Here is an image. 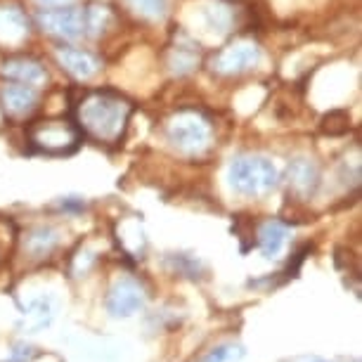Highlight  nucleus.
I'll return each mask as SVG.
<instances>
[{
    "label": "nucleus",
    "instance_id": "f257e3e1",
    "mask_svg": "<svg viewBox=\"0 0 362 362\" xmlns=\"http://www.w3.org/2000/svg\"><path fill=\"white\" fill-rule=\"evenodd\" d=\"M131 112H133L131 102L109 90H95L90 95H86L78 105L81 126L100 142L119 140L126 131Z\"/></svg>",
    "mask_w": 362,
    "mask_h": 362
},
{
    "label": "nucleus",
    "instance_id": "f03ea898",
    "mask_svg": "<svg viewBox=\"0 0 362 362\" xmlns=\"http://www.w3.org/2000/svg\"><path fill=\"white\" fill-rule=\"evenodd\" d=\"M228 180L237 194L265 197L279 185V170L268 156L239 154L230 163Z\"/></svg>",
    "mask_w": 362,
    "mask_h": 362
},
{
    "label": "nucleus",
    "instance_id": "7ed1b4c3",
    "mask_svg": "<svg viewBox=\"0 0 362 362\" xmlns=\"http://www.w3.org/2000/svg\"><path fill=\"white\" fill-rule=\"evenodd\" d=\"M29 145L36 152L50 154V156H62L76 152L81 145V133L71 121L64 119H47V121H36L29 128Z\"/></svg>",
    "mask_w": 362,
    "mask_h": 362
},
{
    "label": "nucleus",
    "instance_id": "20e7f679",
    "mask_svg": "<svg viewBox=\"0 0 362 362\" xmlns=\"http://www.w3.org/2000/svg\"><path fill=\"white\" fill-rule=\"evenodd\" d=\"M166 138L177 152L202 154L211 145V126L199 112L185 109V112H177L166 124Z\"/></svg>",
    "mask_w": 362,
    "mask_h": 362
},
{
    "label": "nucleus",
    "instance_id": "39448f33",
    "mask_svg": "<svg viewBox=\"0 0 362 362\" xmlns=\"http://www.w3.org/2000/svg\"><path fill=\"white\" fill-rule=\"evenodd\" d=\"M261 62V47L254 40H235V43L225 45L211 57V69L216 74H244Z\"/></svg>",
    "mask_w": 362,
    "mask_h": 362
},
{
    "label": "nucleus",
    "instance_id": "423d86ee",
    "mask_svg": "<svg viewBox=\"0 0 362 362\" xmlns=\"http://www.w3.org/2000/svg\"><path fill=\"white\" fill-rule=\"evenodd\" d=\"M38 24L47 33L64 40H78L86 38V12L83 8H59V10H45L38 15Z\"/></svg>",
    "mask_w": 362,
    "mask_h": 362
},
{
    "label": "nucleus",
    "instance_id": "0eeeda50",
    "mask_svg": "<svg viewBox=\"0 0 362 362\" xmlns=\"http://www.w3.org/2000/svg\"><path fill=\"white\" fill-rule=\"evenodd\" d=\"M145 300H147L145 289H142V284L138 279L124 277L109 289L107 310L112 313L114 317H131L145 308Z\"/></svg>",
    "mask_w": 362,
    "mask_h": 362
},
{
    "label": "nucleus",
    "instance_id": "6e6552de",
    "mask_svg": "<svg viewBox=\"0 0 362 362\" xmlns=\"http://www.w3.org/2000/svg\"><path fill=\"white\" fill-rule=\"evenodd\" d=\"M320 185V170L315 161L310 159H293L286 168V187L291 194L300 197V199H308L315 194Z\"/></svg>",
    "mask_w": 362,
    "mask_h": 362
},
{
    "label": "nucleus",
    "instance_id": "1a4fd4ad",
    "mask_svg": "<svg viewBox=\"0 0 362 362\" xmlns=\"http://www.w3.org/2000/svg\"><path fill=\"white\" fill-rule=\"evenodd\" d=\"M199 54H202V47L192 36L177 33L175 43L170 45V52H168L170 71L177 74V76H185V74L194 71V66L199 64Z\"/></svg>",
    "mask_w": 362,
    "mask_h": 362
},
{
    "label": "nucleus",
    "instance_id": "9d476101",
    "mask_svg": "<svg viewBox=\"0 0 362 362\" xmlns=\"http://www.w3.org/2000/svg\"><path fill=\"white\" fill-rule=\"evenodd\" d=\"M0 105L8 112L10 116H22L31 114L33 109L38 105V90L33 86H26V83H10L0 90Z\"/></svg>",
    "mask_w": 362,
    "mask_h": 362
},
{
    "label": "nucleus",
    "instance_id": "9b49d317",
    "mask_svg": "<svg viewBox=\"0 0 362 362\" xmlns=\"http://www.w3.org/2000/svg\"><path fill=\"white\" fill-rule=\"evenodd\" d=\"M29 36V19L15 5H0V47H15Z\"/></svg>",
    "mask_w": 362,
    "mask_h": 362
},
{
    "label": "nucleus",
    "instance_id": "f8f14e48",
    "mask_svg": "<svg viewBox=\"0 0 362 362\" xmlns=\"http://www.w3.org/2000/svg\"><path fill=\"white\" fill-rule=\"evenodd\" d=\"M57 62L62 64L74 78L88 81L100 71V59L93 52L81 50V47H59L57 50Z\"/></svg>",
    "mask_w": 362,
    "mask_h": 362
},
{
    "label": "nucleus",
    "instance_id": "ddd939ff",
    "mask_svg": "<svg viewBox=\"0 0 362 362\" xmlns=\"http://www.w3.org/2000/svg\"><path fill=\"white\" fill-rule=\"evenodd\" d=\"M286 239H289V225L282 221H265L258 228V249H261L263 258H277L286 247Z\"/></svg>",
    "mask_w": 362,
    "mask_h": 362
},
{
    "label": "nucleus",
    "instance_id": "4468645a",
    "mask_svg": "<svg viewBox=\"0 0 362 362\" xmlns=\"http://www.w3.org/2000/svg\"><path fill=\"white\" fill-rule=\"evenodd\" d=\"M0 71L8 78H15L17 83H26V86H40V83H45V78H47L43 64L31 57H12L3 64Z\"/></svg>",
    "mask_w": 362,
    "mask_h": 362
},
{
    "label": "nucleus",
    "instance_id": "2eb2a0df",
    "mask_svg": "<svg viewBox=\"0 0 362 362\" xmlns=\"http://www.w3.org/2000/svg\"><path fill=\"white\" fill-rule=\"evenodd\" d=\"M57 232L52 228H47V225H40V228H33L29 235L24 239V249L26 254L31 258H47L57 247Z\"/></svg>",
    "mask_w": 362,
    "mask_h": 362
},
{
    "label": "nucleus",
    "instance_id": "dca6fc26",
    "mask_svg": "<svg viewBox=\"0 0 362 362\" xmlns=\"http://www.w3.org/2000/svg\"><path fill=\"white\" fill-rule=\"evenodd\" d=\"M202 19L206 29L216 33H228L235 24V12H232L225 3H211L202 8Z\"/></svg>",
    "mask_w": 362,
    "mask_h": 362
},
{
    "label": "nucleus",
    "instance_id": "f3484780",
    "mask_svg": "<svg viewBox=\"0 0 362 362\" xmlns=\"http://www.w3.org/2000/svg\"><path fill=\"white\" fill-rule=\"evenodd\" d=\"M83 12H86V38L102 36L109 29V24H112V10L107 5L90 3L86 5Z\"/></svg>",
    "mask_w": 362,
    "mask_h": 362
},
{
    "label": "nucleus",
    "instance_id": "a211bd4d",
    "mask_svg": "<svg viewBox=\"0 0 362 362\" xmlns=\"http://www.w3.org/2000/svg\"><path fill=\"white\" fill-rule=\"evenodd\" d=\"M124 3L142 19H161L168 10V0H124Z\"/></svg>",
    "mask_w": 362,
    "mask_h": 362
},
{
    "label": "nucleus",
    "instance_id": "6ab92c4d",
    "mask_svg": "<svg viewBox=\"0 0 362 362\" xmlns=\"http://www.w3.org/2000/svg\"><path fill=\"white\" fill-rule=\"evenodd\" d=\"M170 261H173V268L177 272H182V275H187V277L199 275V261H194V258H189L185 254H173Z\"/></svg>",
    "mask_w": 362,
    "mask_h": 362
},
{
    "label": "nucleus",
    "instance_id": "aec40b11",
    "mask_svg": "<svg viewBox=\"0 0 362 362\" xmlns=\"http://www.w3.org/2000/svg\"><path fill=\"white\" fill-rule=\"evenodd\" d=\"M230 358H235V353H232V346H218V348H214V351L209 353V358L204 360V362H225V360H230Z\"/></svg>",
    "mask_w": 362,
    "mask_h": 362
},
{
    "label": "nucleus",
    "instance_id": "412c9836",
    "mask_svg": "<svg viewBox=\"0 0 362 362\" xmlns=\"http://www.w3.org/2000/svg\"><path fill=\"white\" fill-rule=\"evenodd\" d=\"M59 209H62V211H83L86 202L81 199V197H62V202H59Z\"/></svg>",
    "mask_w": 362,
    "mask_h": 362
},
{
    "label": "nucleus",
    "instance_id": "4be33fe9",
    "mask_svg": "<svg viewBox=\"0 0 362 362\" xmlns=\"http://www.w3.org/2000/svg\"><path fill=\"white\" fill-rule=\"evenodd\" d=\"M43 10H59V8H66L71 0H36Z\"/></svg>",
    "mask_w": 362,
    "mask_h": 362
},
{
    "label": "nucleus",
    "instance_id": "5701e85b",
    "mask_svg": "<svg viewBox=\"0 0 362 362\" xmlns=\"http://www.w3.org/2000/svg\"><path fill=\"white\" fill-rule=\"evenodd\" d=\"M305 362H327V360H322V358H310V360H305Z\"/></svg>",
    "mask_w": 362,
    "mask_h": 362
}]
</instances>
